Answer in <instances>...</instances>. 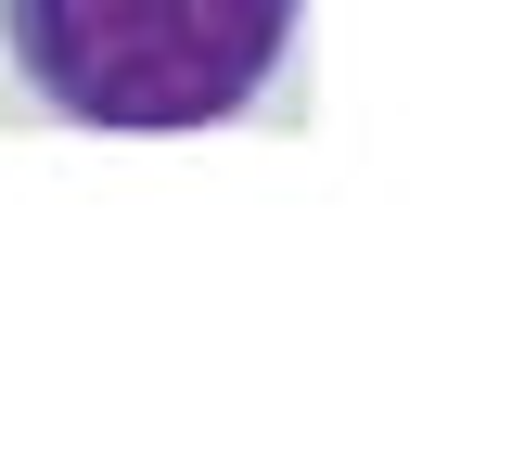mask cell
<instances>
[{"instance_id":"obj_1","label":"cell","mask_w":512,"mask_h":461,"mask_svg":"<svg viewBox=\"0 0 512 461\" xmlns=\"http://www.w3.org/2000/svg\"><path fill=\"white\" fill-rule=\"evenodd\" d=\"M26 90L116 141H180V129H231L282 39L295 0H0Z\"/></svg>"}]
</instances>
